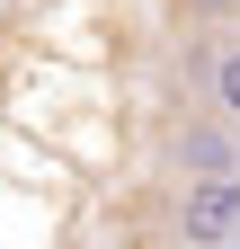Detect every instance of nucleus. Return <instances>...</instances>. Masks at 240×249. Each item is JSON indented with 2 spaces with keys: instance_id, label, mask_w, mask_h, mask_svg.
Listing matches in <instances>:
<instances>
[{
  "instance_id": "1",
  "label": "nucleus",
  "mask_w": 240,
  "mask_h": 249,
  "mask_svg": "<svg viewBox=\"0 0 240 249\" xmlns=\"http://www.w3.org/2000/svg\"><path fill=\"white\" fill-rule=\"evenodd\" d=\"M152 160H160L169 187L240 178V124L214 116V107H196V98H178V107H160V124H152Z\"/></svg>"
},
{
  "instance_id": "2",
  "label": "nucleus",
  "mask_w": 240,
  "mask_h": 249,
  "mask_svg": "<svg viewBox=\"0 0 240 249\" xmlns=\"http://www.w3.org/2000/svg\"><path fill=\"white\" fill-rule=\"evenodd\" d=\"M160 231H169V249H240V178H196V187H169Z\"/></svg>"
},
{
  "instance_id": "3",
  "label": "nucleus",
  "mask_w": 240,
  "mask_h": 249,
  "mask_svg": "<svg viewBox=\"0 0 240 249\" xmlns=\"http://www.w3.org/2000/svg\"><path fill=\"white\" fill-rule=\"evenodd\" d=\"M178 89H187L196 107H214L240 124V18H214V27H196L187 53H178Z\"/></svg>"
}]
</instances>
